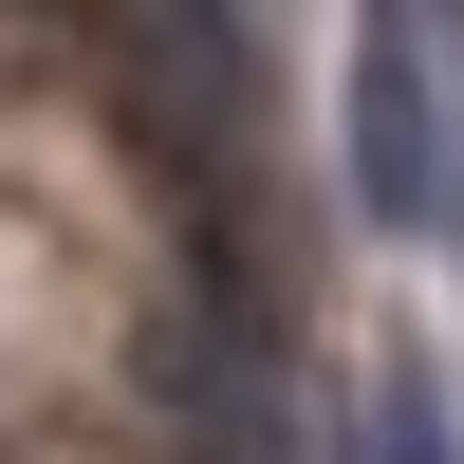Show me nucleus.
<instances>
[{"label": "nucleus", "instance_id": "1", "mask_svg": "<svg viewBox=\"0 0 464 464\" xmlns=\"http://www.w3.org/2000/svg\"><path fill=\"white\" fill-rule=\"evenodd\" d=\"M353 205L428 223L446 205V111H428V0H372L353 19Z\"/></svg>", "mask_w": 464, "mask_h": 464}, {"label": "nucleus", "instance_id": "2", "mask_svg": "<svg viewBox=\"0 0 464 464\" xmlns=\"http://www.w3.org/2000/svg\"><path fill=\"white\" fill-rule=\"evenodd\" d=\"M372 464H464V446H446V372H428V353H391V391H372Z\"/></svg>", "mask_w": 464, "mask_h": 464}]
</instances>
